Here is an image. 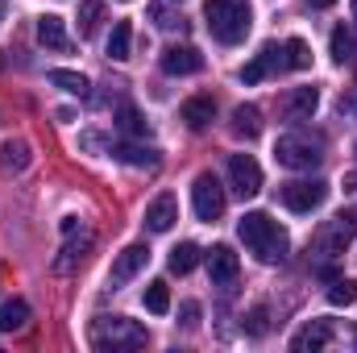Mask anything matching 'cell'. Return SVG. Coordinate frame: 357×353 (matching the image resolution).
<instances>
[{"instance_id":"6da1fadb","label":"cell","mask_w":357,"mask_h":353,"mask_svg":"<svg viewBox=\"0 0 357 353\" xmlns=\"http://www.w3.org/2000/svg\"><path fill=\"white\" fill-rule=\"evenodd\" d=\"M237 237L245 241V250L258 258V262H282L287 258V246H291V237H287V229L270 216V212H245L241 216V225H237Z\"/></svg>"},{"instance_id":"7a4b0ae2","label":"cell","mask_w":357,"mask_h":353,"mask_svg":"<svg viewBox=\"0 0 357 353\" xmlns=\"http://www.w3.org/2000/svg\"><path fill=\"white\" fill-rule=\"evenodd\" d=\"M204 21H208L216 42L237 46V42H245V33L254 25V8H250V0H208L204 4Z\"/></svg>"},{"instance_id":"3957f363","label":"cell","mask_w":357,"mask_h":353,"mask_svg":"<svg viewBox=\"0 0 357 353\" xmlns=\"http://www.w3.org/2000/svg\"><path fill=\"white\" fill-rule=\"evenodd\" d=\"M274 158L278 167L287 171H316L324 163V137L312 133V129H295V133H282L274 142Z\"/></svg>"},{"instance_id":"277c9868","label":"cell","mask_w":357,"mask_h":353,"mask_svg":"<svg viewBox=\"0 0 357 353\" xmlns=\"http://www.w3.org/2000/svg\"><path fill=\"white\" fill-rule=\"evenodd\" d=\"M91 341H96V350H142L146 329L137 320H129V316H104L91 329Z\"/></svg>"},{"instance_id":"5b68a950","label":"cell","mask_w":357,"mask_h":353,"mask_svg":"<svg viewBox=\"0 0 357 353\" xmlns=\"http://www.w3.org/2000/svg\"><path fill=\"white\" fill-rule=\"evenodd\" d=\"M354 233H357V212H341V216H333V220L312 237V254H320V258H337Z\"/></svg>"},{"instance_id":"8992f818","label":"cell","mask_w":357,"mask_h":353,"mask_svg":"<svg viewBox=\"0 0 357 353\" xmlns=\"http://www.w3.org/2000/svg\"><path fill=\"white\" fill-rule=\"evenodd\" d=\"M278 200L291 212H316L328 200V183H320V179H295V183H282L278 187Z\"/></svg>"},{"instance_id":"52a82bcc","label":"cell","mask_w":357,"mask_h":353,"mask_svg":"<svg viewBox=\"0 0 357 353\" xmlns=\"http://www.w3.org/2000/svg\"><path fill=\"white\" fill-rule=\"evenodd\" d=\"M191 204H195V216L208 225L225 216V187L216 183V175H199L191 183Z\"/></svg>"},{"instance_id":"ba28073f","label":"cell","mask_w":357,"mask_h":353,"mask_svg":"<svg viewBox=\"0 0 357 353\" xmlns=\"http://www.w3.org/2000/svg\"><path fill=\"white\" fill-rule=\"evenodd\" d=\"M229 179H233V191H237L241 200H250V195L262 191V167H258L250 154H233V158H229Z\"/></svg>"},{"instance_id":"9c48e42d","label":"cell","mask_w":357,"mask_h":353,"mask_svg":"<svg viewBox=\"0 0 357 353\" xmlns=\"http://www.w3.org/2000/svg\"><path fill=\"white\" fill-rule=\"evenodd\" d=\"M316 108H320V91L316 88H291L282 100H278V112H282V121H312L316 117Z\"/></svg>"},{"instance_id":"30bf717a","label":"cell","mask_w":357,"mask_h":353,"mask_svg":"<svg viewBox=\"0 0 357 353\" xmlns=\"http://www.w3.org/2000/svg\"><path fill=\"white\" fill-rule=\"evenodd\" d=\"M146 262H150V250H146L142 241H133V246H125V250L116 254V262H112V270H108V278H112L116 287H125L129 278H137V274L146 270Z\"/></svg>"},{"instance_id":"8fae6325","label":"cell","mask_w":357,"mask_h":353,"mask_svg":"<svg viewBox=\"0 0 357 353\" xmlns=\"http://www.w3.org/2000/svg\"><path fill=\"white\" fill-rule=\"evenodd\" d=\"M175 220H178V200L171 195V191L154 195L150 208H146V229H150V233H171Z\"/></svg>"},{"instance_id":"7c38bea8","label":"cell","mask_w":357,"mask_h":353,"mask_svg":"<svg viewBox=\"0 0 357 353\" xmlns=\"http://www.w3.org/2000/svg\"><path fill=\"white\" fill-rule=\"evenodd\" d=\"M162 71L167 75H199L204 71V54L195 46H167L162 50Z\"/></svg>"},{"instance_id":"4fadbf2b","label":"cell","mask_w":357,"mask_h":353,"mask_svg":"<svg viewBox=\"0 0 357 353\" xmlns=\"http://www.w3.org/2000/svg\"><path fill=\"white\" fill-rule=\"evenodd\" d=\"M178 117L187 121V129L204 133V129H208V125L216 121V104H212V96H191V100H183Z\"/></svg>"},{"instance_id":"5bb4252c","label":"cell","mask_w":357,"mask_h":353,"mask_svg":"<svg viewBox=\"0 0 357 353\" xmlns=\"http://www.w3.org/2000/svg\"><path fill=\"white\" fill-rule=\"evenodd\" d=\"M270 71H282V50H278V46H266L258 59H250V63L241 67V84H262Z\"/></svg>"},{"instance_id":"9a60e30c","label":"cell","mask_w":357,"mask_h":353,"mask_svg":"<svg viewBox=\"0 0 357 353\" xmlns=\"http://www.w3.org/2000/svg\"><path fill=\"white\" fill-rule=\"evenodd\" d=\"M208 278H212L216 287H225V283L237 278V254H233L229 246H212V250H208Z\"/></svg>"},{"instance_id":"2e32d148","label":"cell","mask_w":357,"mask_h":353,"mask_svg":"<svg viewBox=\"0 0 357 353\" xmlns=\"http://www.w3.org/2000/svg\"><path fill=\"white\" fill-rule=\"evenodd\" d=\"M328 337H333V329H328V320H312V324H303L295 337H291V350L295 353H316V350H324L328 345Z\"/></svg>"},{"instance_id":"e0dca14e","label":"cell","mask_w":357,"mask_h":353,"mask_svg":"<svg viewBox=\"0 0 357 353\" xmlns=\"http://www.w3.org/2000/svg\"><path fill=\"white\" fill-rule=\"evenodd\" d=\"M38 42H42L46 50H71V38H67L63 17H54V13L38 17Z\"/></svg>"},{"instance_id":"ac0fdd59","label":"cell","mask_w":357,"mask_h":353,"mask_svg":"<svg viewBox=\"0 0 357 353\" xmlns=\"http://www.w3.org/2000/svg\"><path fill=\"white\" fill-rule=\"evenodd\" d=\"M112 154H116L121 163H129V167H146V171H154V167H158V150H154V146L121 142V146H112Z\"/></svg>"},{"instance_id":"d6986e66","label":"cell","mask_w":357,"mask_h":353,"mask_svg":"<svg viewBox=\"0 0 357 353\" xmlns=\"http://www.w3.org/2000/svg\"><path fill=\"white\" fill-rule=\"evenodd\" d=\"M233 133L245 137V142H254V137L262 133V112H258L254 104H237V108H233Z\"/></svg>"},{"instance_id":"ffe728a7","label":"cell","mask_w":357,"mask_h":353,"mask_svg":"<svg viewBox=\"0 0 357 353\" xmlns=\"http://www.w3.org/2000/svg\"><path fill=\"white\" fill-rule=\"evenodd\" d=\"M282 67L287 71H307L312 67V50H307L303 38H287L282 42Z\"/></svg>"},{"instance_id":"44dd1931","label":"cell","mask_w":357,"mask_h":353,"mask_svg":"<svg viewBox=\"0 0 357 353\" xmlns=\"http://www.w3.org/2000/svg\"><path fill=\"white\" fill-rule=\"evenodd\" d=\"M29 324V303L25 299H4L0 303V329L4 333H17V329H25Z\"/></svg>"},{"instance_id":"7402d4cb","label":"cell","mask_w":357,"mask_h":353,"mask_svg":"<svg viewBox=\"0 0 357 353\" xmlns=\"http://www.w3.org/2000/svg\"><path fill=\"white\" fill-rule=\"evenodd\" d=\"M328 50H333V59H337V63H349V59H357V38H354V29L337 25V29H333V38H328Z\"/></svg>"},{"instance_id":"603a6c76","label":"cell","mask_w":357,"mask_h":353,"mask_svg":"<svg viewBox=\"0 0 357 353\" xmlns=\"http://www.w3.org/2000/svg\"><path fill=\"white\" fill-rule=\"evenodd\" d=\"M129 46H133V25L129 21H116L112 25V38H108V59L125 63L129 59Z\"/></svg>"},{"instance_id":"cb8c5ba5","label":"cell","mask_w":357,"mask_h":353,"mask_svg":"<svg viewBox=\"0 0 357 353\" xmlns=\"http://www.w3.org/2000/svg\"><path fill=\"white\" fill-rule=\"evenodd\" d=\"M142 299H146V308H150L154 316H167V312H171V291H167V283H162V278H154V283L146 287V295H142Z\"/></svg>"},{"instance_id":"d4e9b609","label":"cell","mask_w":357,"mask_h":353,"mask_svg":"<svg viewBox=\"0 0 357 353\" xmlns=\"http://www.w3.org/2000/svg\"><path fill=\"white\" fill-rule=\"evenodd\" d=\"M50 84L63 91H71V96H88V80L79 75V71H67V67H54L50 71Z\"/></svg>"},{"instance_id":"484cf974","label":"cell","mask_w":357,"mask_h":353,"mask_svg":"<svg viewBox=\"0 0 357 353\" xmlns=\"http://www.w3.org/2000/svg\"><path fill=\"white\" fill-rule=\"evenodd\" d=\"M199 262V246H191V241H183L171 250V274H191Z\"/></svg>"},{"instance_id":"4316f807","label":"cell","mask_w":357,"mask_h":353,"mask_svg":"<svg viewBox=\"0 0 357 353\" xmlns=\"http://www.w3.org/2000/svg\"><path fill=\"white\" fill-rule=\"evenodd\" d=\"M0 167H4V171H25V167H29V146H25V142H8V146L0 150Z\"/></svg>"},{"instance_id":"83f0119b","label":"cell","mask_w":357,"mask_h":353,"mask_svg":"<svg viewBox=\"0 0 357 353\" xmlns=\"http://www.w3.org/2000/svg\"><path fill=\"white\" fill-rule=\"evenodd\" d=\"M116 129H121V133H129V137H146V117H142L137 108H129V104H125V108L116 112Z\"/></svg>"},{"instance_id":"f1b7e54d","label":"cell","mask_w":357,"mask_h":353,"mask_svg":"<svg viewBox=\"0 0 357 353\" xmlns=\"http://www.w3.org/2000/svg\"><path fill=\"white\" fill-rule=\"evenodd\" d=\"M100 17H104V4H100V0H84V4H79V33H84V38L96 33Z\"/></svg>"},{"instance_id":"f546056e","label":"cell","mask_w":357,"mask_h":353,"mask_svg":"<svg viewBox=\"0 0 357 353\" xmlns=\"http://www.w3.org/2000/svg\"><path fill=\"white\" fill-rule=\"evenodd\" d=\"M354 299H357V283L354 278H337V283L328 287V303H333V308H349Z\"/></svg>"},{"instance_id":"4dcf8cb0","label":"cell","mask_w":357,"mask_h":353,"mask_svg":"<svg viewBox=\"0 0 357 353\" xmlns=\"http://www.w3.org/2000/svg\"><path fill=\"white\" fill-rule=\"evenodd\" d=\"M266 320H270V312H266V308H254V312L245 316V329H250L254 337H262V333H266Z\"/></svg>"},{"instance_id":"1f68e13d","label":"cell","mask_w":357,"mask_h":353,"mask_svg":"<svg viewBox=\"0 0 357 353\" xmlns=\"http://www.w3.org/2000/svg\"><path fill=\"white\" fill-rule=\"evenodd\" d=\"M146 13H150V21H154V25H158V29H171V25H175V17H171V13H167V8H162V4H150V8H146Z\"/></svg>"},{"instance_id":"d6a6232c","label":"cell","mask_w":357,"mask_h":353,"mask_svg":"<svg viewBox=\"0 0 357 353\" xmlns=\"http://www.w3.org/2000/svg\"><path fill=\"white\" fill-rule=\"evenodd\" d=\"M178 316H183V329H195V324H199V303H183Z\"/></svg>"},{"instance_id":"836d02e7","label":"cell","mask_w":357,"mask_h":353,"mask_svg":"<svg viewBox=\"0 0 357 353\" xmlns=\"http://www.w3.org/2000/svg\"><path fill=\"white\" fill-rule=\"evenodd\" d=\"M345 191H357V171L354 175H345Z\"/></svg>"},{"instance_id":"e575fe53","label":"cell","mask_w":357,"mask_h":353,"mask_svg":"<svg viewBox=\"0 0 357 353\" xmlns=\"http://www.w3.org/2000/svg\"><path fill=\"white\" fill-rule=\"evenodd\" d=\"M312 8H328V4H337V0H307Z\"/></svg>"},{"instance_id":"d590c367","label":"cell","mask_w":357,"mask_h":353,"mask_svg":"<svg viewBox=\"0 0 357 353\" xmlns=\"http://www.w3.org/2000/svg\"><path fill=\"white\" fill-rule=\"evenodd\" d=\"M354 25H357V0H354Z\"/></svg>"}]
</instances>
